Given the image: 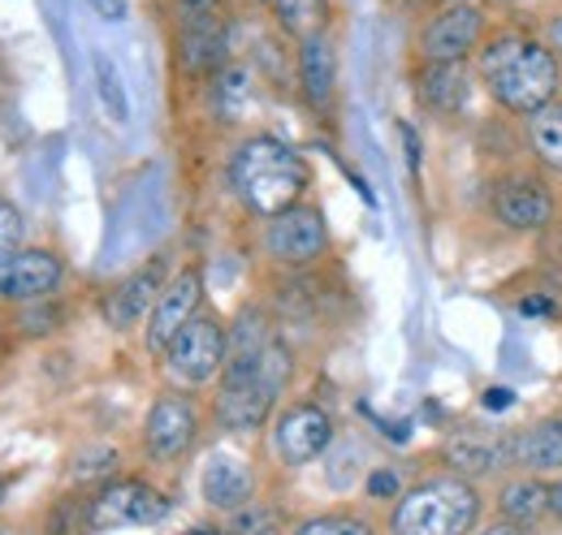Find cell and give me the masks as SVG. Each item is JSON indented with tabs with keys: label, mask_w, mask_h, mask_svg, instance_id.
Instances as JSON below:
<instances>
[{
	"label": "cell",
	"mask_w": 562,
	"mask_h": 535,
	"mask_svg": "<svg viewBox=\"0 0 562 535\" xmlns=\"http://www.w3.org/2000/svg\"><path fill=\"white\" fill-rule=\"evenodd\" d=\"M104 22H122L126 18V0H87Z\"/></svg>",
	"instance_id": "cell-30"
},
{
	"label": "cell",
	"mask_w": 562,
	"mask_h": 535,
	"mask_svg": "<svg viewBox=\"0 0 562 535\" xmlns=\"http://www.w3.org/2000/svg\"><path fill=\"white\" fill-rule=\"evenodd\" d=\"M476 78L497 109H506L515 117H532L537 109L559 100L562 66L546 48V39L502 31L476 48Z\"/></svg>",
	"instance_id": "cell-1"
},
{
	"label": "cell",
	"mask_w": 562,
	"mask_h": 535,
	"mask_svg": "<svg viewBox=\"0 0 562 535\" xmlns=\"http://www.w3.org/2000/svg\"><path fill=\"white\" fill-rule=\"evenodd\" d=\"M510 467L524 475H554L562 470V414L537 419L519 436H510Z\"/></svg>",
	"instance_id": "cell-19"
},
{
	"label": "cell",
	"mask_w": 562,
	"mask_h": 535,
	"mask_svg": "<svg viewBox=\"0 0 562 535\" xmlns=\"http://www.w3.org/2000/svg\"><path fill=\"white\" fill-rule=\"evenodd\" d=\"M265 251L285 268H303L312 260H321L329 251V229H325L321 207L294 203L290 212L273 216L269 229H265Z\"/></svg>",
	"instance_id": "cell-10"
},
{
	"label": "cell",
	"mask_w": 562,
	"mask_h": 535,
	"mask_svg": "<svg viewBox=\"0 0 562 535\" xmlns=\"http://www.w3.org/2000/svg\"><path fill=\"white\" fill-rule=\"evenodd\" d=\"M481 44H485V9L481 4H450L424 22L416 53H420V61L454 66V61L476 57Z\"/></svg>",
	"instance_id": "cell-7"
},
{
	"label": "cell",
	"mask_w": 562,
	"mask_h": 535,
	"mask_svg": "<svg viewBox=\"0 0 562 535\" xmlns=\"http://www.w3.org/2000/svg\"><path fill=\"white\" fill-rule=\"evenodd\" d=\"M446 463L463 479L497 475V470L510 467V436L497 428H463L446 441Z\"/></svg>",
	"instance_id": "cell-16"
},
{
	"label": "cell",
	"mask_w": 562,
	"mask_h": 535,
	"mask_svg": "<svg viewBox=\"0 0 562 535\" xmlns=\"http://www.w3.org/2000/svg\"><path fill=\"white\" fill-rule=\"evenodd\" d=\"M476 535H537L528 523H510V519H497V523H490V527H481Z\"/></svg>",
	"instance_id": "cell-31"
},
{
	"label": "cell",
	"mask_w": 562,
	"mask_h": 535,
	"mask_svg": "<svg viewBox=\"0 0 562 535\" xmlns=\"http://www.w3.org/2000/svg\"><path fill=\"white\" fill-rule=\"evenodd\" d=\"M269 4L278 13L281 31L294 35V39L321 35L329 26V0H269Z\"/></svg>",
	"instance_id": "cell-23"
},
{
	"label": "cell",
	"mask_w": 562,
	"mask_h": 535,
	"mask_svg": "<svg viewBox=\"0 0 562 535\" xmlns=\"http://www.w3.org/2000/svg\"><path fill=\"white\" fill-rule=\"evenodd\" d=\"M546 48L559 57V66H562V13H554V18L546 22Z\"/></svg>",
	"instance_id": "cell-32"
},
{
	"label": "cell",
	"mask_w": 562,
	"mask_h": 535,
	"mask_svg": "<svg viewBox=\"0 0 562 535\" xmlns=\"http://www.w3.org/2000/svg\"><path fill=\"white\" fill-rule=\"evenodd\" d=\"M368 497H376V501L394 497V501H398V497H403V492H398V475H394V470H372V475H368Z\"/></svg>",
	"instance_id": "cell-29"
},
{
	"label": "cell",
	"mask_w": 562,
	"mask_h": 535,
	"mask_svg": "<svg viewBox=\"0 0 562 535\" xmlns=\"http://www.w3.org/2000/svg\"><path fill=\"white\" fill-rule=\"evenodd\" d=\"M290 372H294L290 350L281 345L278 337L269 341V350L260 358L225 363L221 389H216V401H212L216 428L221 432H256V428H265L273 406H278L281 389H285V380H290Z\"/></svg>",
	"instance_id": "cell-3"
},
{
	"label": "cell",
	"mask_w": 562,
	"mask_h": 535,
	"mask_svg": "<svg viewBox=\"0 0 562 535\" xmlns=\"http://www.w3.org/2000/svg\"><path fill=\"white\" fill-rule=\"evenodd\" d=\"M247 4H265V0H247Z\"/></svg>",
	"instance_id": "cell-37"
},
{
	"label": "cell",
	"mask_w": 562,
	"mask_h": 535,
	"mask_svg": "<svg viewBox=\"0 0 562 535\" xmlns=\"http://www.w3.org/2000/svg\"><path fill=\"white\" fill-rule=\"evenodd\" d=\"M225 535H281V514L273 510V505L247 501L243 510H234L229 532H225Z\"/></svg>",
	"instance_id": "cell-24"
},
{
	"label": "cell",
	"mask_w": 562,
	"mask_h": 535,
	"mask_svg": "<svg viewBox=\"0 0 562 535\" xmlns=\"http://www.w3.org/2000/svg\"><path fill=\"white\" fill-rule=\"evenodd\" d=\"M528 147L541 169L562 173V95L528 117Z\"/></svg>",
	"instance_id": "cell-22"
},
{
	"label": "cell",
	"mask_w": 562,
	"mask_h": 535,
	"mask_svg": "<svg viewBox=\"0 0 562 535\" xmlns=\"http://www.w3.org/2000/svg\"><path fill=\"white\" fill-rule=\"evenodd\" d=\"M490 212L497 225H506L515 234H537V229L554 225L559 200H554L546 178H537V173H506V178L493 182Z\"/></svg>",
	"instance_id": "cell-6"
},
{
	"label": "cell",
	"mask_w": 562,
	"mask_h": 535,
	"mask_svg": "<svg viewBox=\"0 0 562 535\" xmlns=\"http://www.w3.org/2000/svg\"><path fill=\"white\" fill-rule=\"evenodd\" d=\"M497 4H510V0H497Z\"/></svg>",
	"instance_id": "cell-38"
},
{
	"label": "cell",
	"mask_w": 562,
	"mask_h": 535,
	"mask_svg": "<svg viewBox=\"0 0 562 535\" xmlns=\"http://www.w3.org/2000/svg\"><path fill=\"white\" fill-rule=\"evenodd\" d=\"M251 488H256L251 467L243 458H234V454H212L204 470H200V492H204V501L212 510H229V514L243 510L251 501Z\"/></svg>",
	"instance_id": "cell-20"
},
{
	"label": "cell",
	"mask_w": 562,
	"mask_h": 535,
	"mask_svg": "<svg viewBox=\"0 0 562 535\" xmlns=\"http://www.w3.org/2000/svg\"><path fill=\"white\" fill-rule=\"evenodd\" d=\"M299 87H303V100L316 113L334 109V95H338V53H334L329 31L299 39Z\"/></svg>",
	"instance_id": "cell-17"
},
{
	"label": "cell",
	"mask_w": 562,
	"mask_h": 535,
	"mask_svg": "<svg viewBox=\"0 0 562 535\" xmlns=\"http://www.w3.org/2000/svg\"><path fill=\"white\" fill-rule=\"evenodd\" d=\"M200 436V410L195 401L182 398V394H165V398L151 401L147 419H143V449L156 458V463H173L182 458Z\"/></svg>",
	"instance_id": "cell-12"
},
{
	"label": "cell",
	"mask_w": 562,
	"mask_h": 535,
	"mask_svg": "<svg viewBox=\"0 0 562 535\" xmlns=\"http://www.w3.org/2000/svg\"><path fill=\"white\" fill-rule=\"evenodd\" d=\"M200 307H204V272L195 264L173 272V276L165 281V289H160V298H156L147 325H143V345H147V354H165L169 341L200 316Z\"/></svg>",
	"instance_id": "cell-9"
},
{
	"label": "cell",
	"mask_w": 562,
	"mask_h": 535,
	"mask_svg": "<svg viewBox=\"0 0 562 535\" xmlns=\"http://www.w3.org/2000/svg\"><path fill=\"white\" fill-rule=\"evenodd\" d=\"M497 510H502V519H510V523H537L546 510H550V483L541 479V475H515V479H506L502 483V492H497Z\"/></svg>",
	"instance_id": "cell-21"
},
{
	"label": "cell",
	"mask_w": 562,
	"mask_h": 535,
	"mask_svg": "<svg viewBox=\"0 0 562 535\" xmlns=\"http://www.w3.org/2000/svg\"><path fill=\"white\" fill-rule=\"evenodd\" d=\"M481 492L463 475H432L407 488L390 514L394 535H472L481 523Z\"/></svg>",
	"instance_id": "cell-4"
},
{
	"label": "cell",
	"mask_w": 562,
	"mask_h": 535,
	"mask_svg": "<svg viewBox=\"0 0 562 535\" xmlns=\"http://www.w3.org/2000/svg\"><path fill=\"white\" fill-rule=\"evenodd\" d=\"M95 87H100V100H104L109 117H113V122H126V117H131V104H126V91H122L117 69H113V61H109L104 53H95Z\"/></svg>",
	"instance_id": "cell-25"
},
{
	"label": "cell",
	"mask_w": 562,
	"mask_h": 535,
	"mask_svg": "<svg viewBox=\"0 0 562 535\" xmlns=\"http://www.w3.org/2000/svg\"><path fill=\"white\" fill-rule=\"evenodd\" d=\"M229 53V26L225 9H204V13H182V39H178V61L191 78H209L225 69Z\"/></svg>",
	"instance_id": "cell-15"
},
{
	"label": "cell",
	"mask_w": 562,
	"mask_h": 535,
	"mask_svg": "<svg viewBox=\"0 0 562 535\" xmlns=\"http://www.w3.org/2000/svg\"><path fill=\"white\" fill-rule=\"evenodd\" d=\"M229 186L234 195L247 203L256 216L273 220L281 212H290L294 203H303L307 191V160L281 143L273 134H256L247 138L234 160H229Z\"/></svg>",
	"instance_id": "cell-2"
},
{
	"label": "cell",
	"mask_w": 562,
	"mask_h": 535,
	"mask_svg": "<svg viewBox=\"0 0 562 535\" xmlns=\"http://www.w3.org/2000/svg\"><path fill=\"white\" fill-rule=\"evenodd\" d=\"M550 514H554V519L562 523V475L554 479V483H550Z\"/></svg>",
	"instance_id": "cell-34"
},
{
	"label": "cell",
	"mask_w": 562,
	"mask_h": 535,
	"mask_svg": "<svg viewBox=\"0 0 562 535\" xmlns=\"http://www.w3.org/2000/svg\"><path fill=\"white\" fill-rule=\"evenodd\" d=\"M22 234H26L22 212H18L9 200H0V272H4V264L22 251Z\"/></svg>",
	"instance_id": "cell-27"
},
{
	"label": "cell",
	"mask_w": 562,
	"mask_h": 535,
	"mask_svg": "<svg viewBox=\"0 0 562 535\" xmlns=\"http://www.w3.org/2000/svg\"><path fill=\"white\" fill-rule=\"evenodd\" d=\"M450 4H476V0H441V9H450Z\"/></svg>",
	"instance_id": "cell-35"
},
{
	"label": "cell",
	"mask_w": 562,
	"mask_h": 535,
	"mask_svg": "<svg viewBox=\"0 0 562 535\" xmlns=\"http://www.w3.org/2000/svg\"><path fill=\"white\" fill-rule=\"evenodd\" d=\"M0 505H4V475H0Z\"/></svg>",
	"instance_id": "cell-36"
},
{
	"label": "cell",
	"mask_w": 562,
	"mask_h": 535,
	"mask_svg": "<svg viewBox=\"0 0 562 535\" xmlns=\"http://www.w3.org/2000/svg\"><path fill=\"white\" fill-rule=\"evenodd\" d=\"M225 354H229V329L216 316L200 311L182 333L169 341V350L160 358H165V372L182 389H200V385H212L225 372Z\"/></svg>",
	"instance_id": "cell-5"
},
{
	"label": "cell",
	"mask_w": 562,
	"mask_h": 535,
	"mask_svg": "<svg viewBox=\"0 0 562 535\" xmlns=\"http://www.w3.org/2000/svg\"><path fill=\"white\" fill-rule=\"evenodd\" d=\"M294 535H376L363 519L351 514H321V519H307L303 527H294Z\"/></svg>",
	"instance_id": "cell-26"
},
{
	"label": "cell",
	"mask_w": 562,
	"mask_h": 535,
	"mask_svg": "<svg viewBox=\"0 0 562 535\" xmlns=\"http://www.w3.org/2000/svg\"><path fill=\"white\" fill-rule=\"evenodd\" d=\"M165 272H169L165 255H156V260H147L143 268H135L131 276H122L104 294V320H109V329L131 333V329L147 325V316H151V307H156V298H160V289L169 281Z\"/></svg>",
	"instance_id": "cell-13"
},
{
	"label": "cell",
	"mask_w": 562,
	"mask_h": 535,
	"mask_svg": "<svg viewBox=\"0 0 562 535\" xmlns=\"http://www.w3.org/2000/svg\"><path fill=\"white\" fill-rule=\"evenodd\" d=\"M117 467V454L113 449H95V454H87V458H78V479H91V475H109V470Z\"/></svg>",
	"instance_id": "cell-28"
},
{
	"label": "cell",
	"mask_w": 562,
	"mask_h": 535,
	"mask_svg": "<svg viewBox=\"0 0 562 535\" xmlns=\"http://www.w3.org/2000/svg\"><path fill=\"white\" fill-rule=\"evenodd\" d=\"M416 95L428 113L437 117H454L468 109L472 100V69L468 61H454V66H441V61H420L416 73Z\"/></svg>",
	"instance_id": "cell-18"
},
{
	"label": "cell",
	"mask_w": 562,
	"mask_h": 535,
	"mask_svg": "<svg viewBox=\"0 0 562 535\" xmlns=\"http://www.w3.org/2000/svg\"><path fill=\"white\" fill-rule=\"evenodd\" d=\"M273 445L285 467H307L334 445V419L316 401H294L285 406L273 423Z\"/></svg>",
	"instance_id": "cell-11"
},
{
	"label": "cell",
	"mask_w": 562,
	"mask_h": 535,
	"mask_svg": "<svg viewBox=\"0 0 562 535\" xmlns=\"http://www.w3.org/2000/svg\"><path fill=\"white\" fill-rule=\"evenodd\" d=\"M510 401H515L510 389H490V394H485V406H490V410H506Z\"/></svg>",
	"instance_id": "cell-33"
},
{
	"label": "cell",
	"mask_w": 562,
	"mask_h": 535,
	"mask_svg": "<svg viewBox=\"0 0 562 535\" xmlns=\"http://www.w3.org/2000/svg\"><path fill=\"white\" fill-rule=\"evenodd\" d=\"M66 281V260L48 247H22L0 272V298L9 303H48Z\"/></svg>",
	"instance_id": "cell-14"
},
{
	"label": "cell",
	"mask_w": 562,
	"mask_h": 535,
	"mask_svg": "<svg viewBox=\"0 0 562 535\" xmlns=\"http://www.w3.org/2000/svg\"><path fill=\"white\" fill-rule=\"evenodd\" d=\"M165 514H169L165 492H156L143 479H113L95 492L87 523H91V532H122V527H151Z\"/></svg>",
	"instance_id": "cell-8"
}]
</instances>
